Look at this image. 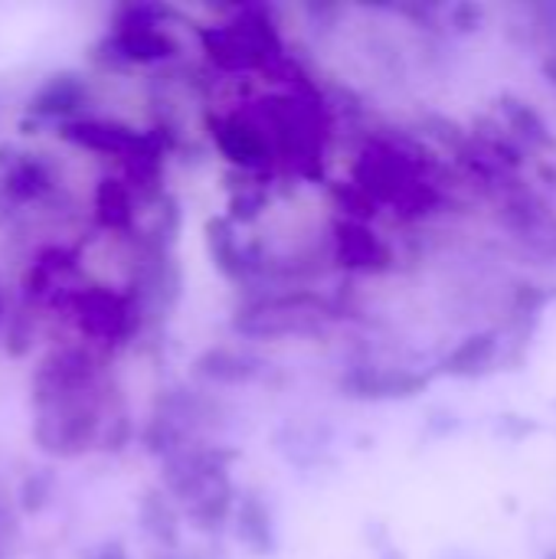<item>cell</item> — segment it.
Wrapping results in <instances>:
<instances>
[{
  "label": "cell",
  "mask_w": 556,
  "mask_h": 559,
  "mask_svg": "<svg viewBox=\"0 0 556 559\" xmlns=\"http://www.w3.org/2000/svg\"><path fill=\"white\" fill-rule=\"evenodd\" d=\"M551 72H556V62H551Z\"/></svg>",
  "instance_id": "277c9868"
},
{
  "label": "cell",
  "mask_w": 556,
  "mask_h": 559,
  "mask_svg": "<svg viewBox=\"0 0 556 559\" xmlns=\"http://www.w3.org/2000/svg\"><path fill=\"white\" fill-rule=\"evenodd\" d=\"M98 213L108 226H121L131 216V203L128 193L118 180H105V187L98 190Z\"/></svg>",
  "instance_id": "3957f363"
},
{
  "label": "cell",
  "mask_w": 556,
  "mask_h": 559,
  "mask_svg": "<svg viewBox=\"0 0 556 559\" xmlns=\"http://www.w3.org/2000/svg\"><path fill=\"white\" fill-rule=\"evenodd\" d=\"M79 321L92 337H121L128 331V311L121 298L108 292H88L79 298Z\"/></svg>",
  "instance_id": "6da1fadb"
},
{
  "label": "cell",
  "mask_w": 556,
  "mask_h": 559,
  "mask_svg": "<svg viewBox=\"0 0 556 559\" xmlns=\"http://www.w3.org/2000/svg\"><path fill=\"white\" fill-rule=\"evenodd\" d=\"M79 98H82L79 82L62 75V79L49 82V85L36 95V108H39V111H46V115H56V111H69V108H75V105H79Z\"/></svg>",
  "instance_id": "7a4b0ae2"
}]
</instances>
